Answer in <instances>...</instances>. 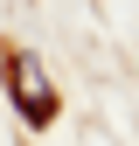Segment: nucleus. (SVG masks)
<instances>
[{
    "label": "nucleus",
    "instance_id": "1",
    "mask_svg": "<svg viewBox=\"0 0 139 146\" xmlns=\"http://www.w3.org/2000/svg\"><path fill=\"white\" fill-rule=\"evenodd\" d=\"M7 84H14V104H21L28 125H49V118H56V84L42 77V63H35L28 49L7 56Z\"/></svg>",
    "mask_w": 139,
    "mask_h": 146
}]
</instances>
